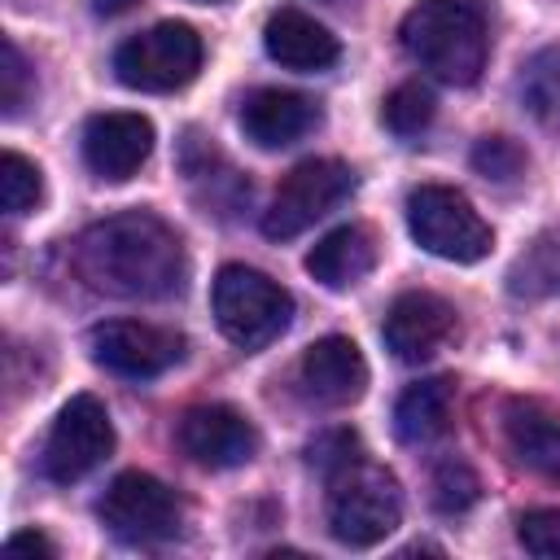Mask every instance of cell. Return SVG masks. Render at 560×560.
I'll list each match as a JSON object with an SVG mask.
<instances>
[{
  "mask_svg": "<svg viewBox=\"0 0 560 560\" xmlns=\"http://www.w3.org/2000/svg\"><path fill=\"white\" fill-rule=\"evenodd\" d=\"M74 271L88 289L105 298L162 302L184 289L188 254L166 219L149 210H122L92 223L74 241Z\"/></svg>",
  "mask_w": 560,
  "mask_h": 560,
  "instance_id": "obj_1",
  "label": "cell"
},
{
  "mask_svg": "<svg viewBox=\"0 0 560 560\" xmlns=\"http://www.w3.org/2000/svg\"><path fill=\"white\" fill-rule=\"evenodd\" d=\"M398 39L407 48V57L429 70L442 83L468 88L477 83V74L486 70V52H490V35H486V18L472 0H420L407 9Z\"/></svg>",
  "mask_w": 560,
  "mask_h": 560,
  "instance_id": "obj_2",
  "label": "cell"
},
{
  "mask_svg": "<svg viewBox=\"0 0 560 560\" xmlns=\"http://www.w3.org/2000/svg\"><path fill=\"white\" fill-rule=\"evenodd\" d=\"M210 311H214L219 332L232 346L262 350L289 328L293 298L267 271H254L245 262H228V267H219L214 284H210Z\"/></svg>",
  "mask_w": 560,
  "mask_h": 560,
  "instance_id": "obj_3",
  "label": "cell"
},
{
  "mask_svg": "<svg viewBox=\"0 0 560 560\" xmlns=\"http://www.w3.org/2000/svg\"><path fill=\"white\" fill-rule=\"evenodd\" d=\"M402 521V490L381 464L354 459L332 477L328 490V534L341 547H376Z\"/></svg>",
  "mask_w": 560,
  "mask_h": 560,
  "instance_id": "obj_4",
  "label": "cell"
},
{
  "mask_svg": "<svg viewBox=\"0 0 560 560\" xmlns=\"http://www.w3.org/2000/svg\"><path fill=\"white\" fill-rule=\"evenodd\" d=\"M407 232L420 249L446 262H477L494 245V232L477 206L446 184H420L407 192Z\"/></svg>",
  "mask_w": 560,
  "mask_h": 560,
  "instance_id": "obj_5",
  "label": "cell"
},
{
  "mask_svg": "<svg viewBox=\"0 0 560 560\" xmlns=\"http://www.w3.org/2000/svg\"><path fill=\"white\" fill-rule=\"evenodd\" d=\"M201 35L188 22H158L114 52V74L131 92H179L201 70Z\"/></svg>",
  "mask_w": 560,
  "mask_h": 560,
  "instance_id": "obj_6",
  "label": "cell"
},
{
  "mask_svg": "<svg viewBox=\"0 0 560 560\" xmlns=\"http://www.w3.org/2000/svg\"><path fill=\"white\" fill-rule=\"evenodd\" d=\"M96 516L127 547H158V542H171L184 529L179 494L166 481H158L153 472H140V468L118 472L109 481V490L96 503Z\"/></svg>",
  "mask_w": 560,
  "mask_h": 560,
  "instance_id": "obj_7",
  "label": "cell"
},
{
  "mask_svg": "<svg viewBox=\"0 0 560 560\" xmlns=\"http://www.w3.org/2000/svg\"><path fill=\"white\" fill-rule=\"evenodd\" d=\"M354 192V171L337 158H311L298 162L271 192V206L262 210V236L271 241H293L302 236L315 219L337 210Z\"/></svg>",
  "mask_w": 560,
  "mask_h": 560,
  "instance_id": "obj_8",
  "label": "cell"
},
{
  "mask_svg": "<svg viewBox=\"0 0 560 560\" xmlns=\"http://www.w3.org/2000/svg\"><path fill=\"white\" fill-rule=\"evenodd\" d=\"M114 451V420L105 411V402L96 394H74L44 442V477L57 486H70L79 477H88L96 464H105V455Z\"/></svg>",
  "mask_w": 560,
  "mask_h": 560,
  "instance_id": "obj_9",
  "label": "cell"
},
{
  "mask_svg": "<svg viewBox=\"0 0 560 560\" xmlns=\"http://www.w3.org/2000/svg\"><path fill=\"white\" fill-rule=\"evenodd\" d=\"M88 346L105 372L127 381H153L184 359V337L175 328L144 324V319H105L92 328Z\"/></svg>",
  "mask_w": 560,
  "mask_h": 560,
  "instance_id": "obj_10",
  "label": "cell"
},
{
  "mask_svg": "<svg viewBox=\"0 0 560 560\" xmlns=\"http://www.w3.org/2000/svg\"><path fill=\"white\" fill-rule=\"evenodd\" d=\"M455 306L442 298V293H429V289H407L389 302L385 311V324H381V337L385 346L394 350V359L402 363H424L433 359L451 337H455Z\"/></svg>",
  "mask_w": 560,
  "mask_h": 560,
  "instance_id": "obj_11",
  "label": "cell"
},
{
  "mask_svg": "<svg viewBox=\"0 0 560 560\" xmlns=\"http://www.w3.org/2000/svg\"><path fill=\"white\" fill-rule=\"evenodd\" d=\"M179 446L201 468H241L258 451V433L245 411L228 402H201L179 420Z\"/></svg>",
  "mask_w": 560,
  "mask_h": 560,
  "instance_id": "obj_12",
  "label": "cell"
},
{
  "mask_svg": "<svg viewBox=\"0 0 560 560\" xmlns=\"http://www.w3.org/2000/svg\"><path fill=\"white\" fill-rule=\"evenodd\" d=\"M149 153H153V122L144 114L109 109V114H92L83 122V162L92 175H101L109 184L131 179Z\"/></svg>",
  "mask_w": 560,
  "mask_h": 560,
  "instance_id": "obj_13",
  "label": "cell"
},
{
  "mask_svg": "<svg viewBox=\"0 0 560 560\" xmlns=\"http://www.w3.org/2000/svg\"><path fill=\"white\" fill-rule=\"evenodd\" d=\"M298 385L311 402H324V407H350L363 398L368 389V363H363V350L332 332V337H319L315 346H306L302 363H298Z\"/></svg>",
  "mask_w": 560,
  "mask_h": 560,
  "instance_id": "obj_14",
  "label": "cell"
},
{
  "mask_svg": "<svg viewBox=\"0 0 560 560\" xmlns=\"http://www.w3.org/2000/svg\"><path fill=\"white\" fill-rule=\"evenodd\" d=\"M503 442L538 477L560 481V407L542 398H508L503 407Z\"/></svg>",
  "mask_w": 560,
  "mask_h": 560,
  "instance_id": "obj_15",
  "label": "cell"
},
{
  "mask_svg": "<svg viewBox=\"0 0 560 560\" xmlns=\"http://www.w3.org/2000/svg\"><path fill=\"white\" fill-rule=\"evenodd\" d=\"M319 122V109L311 96L289 92V88H254L241 101V131L258 149H284L302 140Z\"/></svg>",
  "mask_w": 560,
  "mask_h": 560,
  "instance_id": "obj_16",
  "label": "cell"
},
{
  "mask_svg": "<svg viewBox=\"0 0 560 560\" xmlns=\"http://www.w3.org/2000/svg\"><path fill=\"white\" fill-rule=\"evenodd\" d=\"M262 48L284 70H302V74L328 70L341 57L337 35L324 22H315L311 13H302V9H276L267 18V26H262Z\"/></svg>",
  "mask_w": 560,
  "mask_h": 560,
  "instance_id": "obj_17",
  "label": "cell"
},
{
  "mask_svg": "<svg viewBox=\"0 0 560 560\" xmlns=\"http://www.w3.org/2000/svg\"><path fill=\"white\" fill-rule=\"evenodd\" d=\"M381 258V241L368 223H341L328 236H319L306 254V271L324 289H354L363 276H372Z\"/></svg>",
  "mask_w": 560,
  "mask_h": 560,
  "instance_id": "obj_18",
  "label": "cell"
},
{
  "mask_svg": "<svg viewBox=\"0 0 560 560\" xmlns=\"http://www.w3.org/2000/svg\"><path fill=\"white\" fill-rule=\"evenodd\" d=\"M451 407H455V381L451 376H429L416 381L398 394L394 402V433L411 446L433 442L438 433H446L451 424Z\"/></svg>",
  "mask_w": 560,
  "mask_h": 560,
  "instance_id": "obj_19",
  "label": "cell"
},
{
  "mask_svg": "<svg viewBox=\"0 0 560 560\" xmlns=\"http://www.w3.org/2000/svg\"><path fill=\"white\" fill-rule=\"evenodd\" d=\"M516 92H521V105H525L542 127L560 131V44L538 48V52L521 66Z\"/></svg>",
  "mask_w": 560,
  "mask_h": 560,
  "instance_id": "obj_20",
  "label": "cell"
},
{
  "mask_svg": "<svg viewBox=\"0 0 560 560\" xmlns=\"http://www.w3.org/2000/svg\"><path fill=\"white\" fill-rule=\"evenodd\" d=\"M508 289L516 298H551V293H560V236H538L512 262Z\"/></svg>",
  "mask_w": 560,
  "mask_h": 560,
  "instance_id": "obj_21",
  "label": "cell"
},
{
  "mask_svg": "<svg viewBox=\"0 0 560 560\" xmlns=\"http://www.w3.org/2000/svg\"><path fill=\"white\" fill-rule=\"evenodd\" d=\"M433 114H438V101H433V92L424 83H398L385 96V105H381V122L394 136H402V140L407 136H420L433 122Z\"/></svg>",
  "mask_w": 560,
  "mask_h": 560,
  "instance_id": "obj_22",
  "label": "cell"
},
{
  "mask_svg": "<svg viewBox=\"0 0 560 560\" xmlns=\"http://www.w3.org/2000/svg\"><path fill=\"white\" fill-rule=\"evenodd\" d=\"M44 197V179H39V166L13 149L0 153V206L4 214H26L35 210Z\"/></svg>",
  "mask_w": 560,
  "mask_h": 560,
  "instance_id": "obj_23",
  "label": "cell"
},
{
  "mask_svg": "<svg viewBox=\"0 0 560 560\" xmlns=\"http://www.w3.org/2000/svg\"><path fill=\"white\" fill-rule=\"evenodd\" d=\"M429 490H433V508H438V512L459 516V512H468V508L477 503L481 481H477V472H472L464 459H442V464L433 468Z\"/></svg>",
  "mask_w": 560,
  "mask_h": 560,
  "instance_id": "obj_24",
  "label": "cell"
},
{
  "mask_svg": "<svg viewBox=\"0 0 560 560\" xmlns=\"http://www.w3.org/2000/svg\"><path fill=\"white\" fill-rule=\"evenodd\" d=\"M472 171L494 179V184H512L525 171V149L508 136H481L472 144Z\"/></svg>",
  "mask_w": 560,
  "mask_h": 560,
  "instance_id": "obj_25",
  "label": "cell"
},
{
  "mask_svg": "<svg viewBox=\"0 0 560 560\" xmlns=\"http://www.w3.org/2000/svg\"><path fill=\"white\" fill-rule=\"evenodd\" d=\"M306 459H311L315 472H324V477L332 481L341 468H350V464L363 459V455H359V438H354L350 429H328V433H319V438L306 446Z\"/></svg>",
  "mask_w": 560,
  "mask_h": 560,
  "instance_id": "obj_26",
  "label": "cell"
},
{
  "mask_svg": "<svg viewBox=\"0 0 560 560\" xmlns=\"http://www.w3.org/2000/svg\"><path fill=\"white\" fill-rule=\"evenodd\" d=\"M516 538L529 556L560 560V508H534L516 521Z\"/></svg>",
  "mask_w": 560,
  "mask_h": 560,
  "instance_id": "obj_27",
  "label": "cell"
},
{
  "mask_svg": "<svg viewBox=\"0 0 560 560\" xmlns=\"http://www.w3.org/2000/svg\"><path fill=\"white\" fill-rule=\"evenodd\" d=\"M26 96H31V66H26L22 48L13 39H4L0 44V105H4V118L22 114Z\"/></svg>",
  "mask_w": 560,
  "mask_h": 560,
  "instance_id": "obj_28",
  "label": "cell"
},
{
  "mask_svg": "<svg viewBox=\"0 0 560 560\" xmlns=\"http://www.w3.org/2000/svg\"><path fill=\"white\" fill-rule=\"evenodd\" d=\"M4 551H9V556H39V560H52V556H57L52 538L39 534V529H18V534H9Z\"/></svg>",
  "mask_w": 560,
  "mask_h": 560,
  "instance_id": "obj_29",
  "label": "cell"
},
{
  "mask_svg": "<svg viewBox=\"0 0 560 560\" xmlns=\"http://www.w3.org/2000/svg\"><path fill=\"white\" fill-rule=\"evenodd\" d=\"M140 0H92V9L101 13V18H118V13H127V9H136Z\"/></svg>",
  "mask_w": 560,
  "mask_h": 560,
  "instance_id": "obj_30",
  "label": "cell"
},
{
  "mask_svg": "<svg viewBox=\"0 0 560 560\" xmlns=\"http://www.w3.org/2000/svg\"><path fill=\"white\" fill-rule=\"evenodd\" d=\"M201 4H223V0H201Z\"/></svg>",
  "mask_w": 560,
  "mask_h": 560,
  "instance_id": "obj_31",
  "label": "cell"
}]
</instances>
